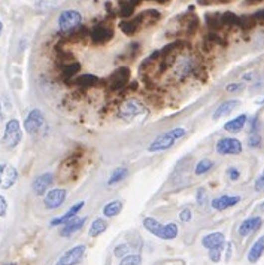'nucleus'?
Listing matches in <instances>:
<instances>
[{
  "label": "nucleus",
  "mask_w": 264,
  "mask_h": 265,
  "mask_svg": "<svg viewBox=\"0 0 264 265\" xmlns=\"http://www.w3.org/2000/svg\"><path fill=\"white\" fill-rule=\"evenodd\" d=\"M106 228H107L106 220L101 219V217H98V219H95V220L91 223L88 234H89V237H98L100 234H103V232L106 231Z\"/></svg>",
  "instance_id": "28"
},
{
  "label": "nucleus",
  "mask_w": 264,
  "mask_h": 265,
  "mask_svg": "<svg viewBox=\"0 0 264 265\" xmlns=\"http://www.w3.org/2000/svg\"><path fill=\"white\" fill-rule=\"evenodd\" d=\"M81 21H82V16L78 10H73V9L63 10L58 16V28L61 33L70 34L79 28Z\"/></svg>",
  "instance_id": "2"
},
{
  "label": "nucleus",
  "mask_w": 264,
  "mask_h": 265,
  "mask_svg": "<svg viewBox=\"0 0 264 265\" xmlns=\"http://www.w3.org/2000/svg\"><path fill=\"white\" fill-rule=\"evenodd\" d=\"M143 110V106L140 101L134 100V98H130L127 100L121 107H119V118L124 119V121H131L134 116H137L140 112Z\"/></svg>",
  "instance_id": "11"
},
{
  "label": "nucleus",
  "mask_w": 264,
  "mask_h": 265,
  "mask_svg": "<svg viewBox=\"0 0 264 265\" xmlns=\"http://www.w3.org/2000/svg\"><path fill=\"white\" fill-rule=\"evenodd\" d=\"M154 1H157V3H161V4H164V3H167L169 0H154Z\"/></svg>",
  "instance_id": "52"
},
{
  "label": "nucleus",
  "mask_w": 264,
  "mask_h": 265,
  "mask_svg": "<svg viewBox=\"0 0 264 265\" xmlns=\"http://www.w3.org/2000/svg\"><path fill=\"white\" fill-rule=\"evenodd\" d=\"M230 0H198L200 4H216V3H228Z\"/></svg>",
  "instance_id": "47"
},
{
  "label": "nucleus",
  "mask_w": 264,
  "mask_h": 265,
  "mask_svg": "<svg viewBox=\"0 0 264 265\" xmlns=\"http://www.w3.org/2000/svg\"><path fill=\"white\" fill-rule=\"evenodd\" d=\"M240 89H242V85H240V83H230V85H227V88H225L227 92H236V91H240Z\"/></svg>",
  "instance_id": "46"
},
{
  "label": "nucleus",
  "mask_w": 264,
  "mask_h": 265,
  "mask_svg": "<svg viewBox=\"0 0 264 265\" xmlns=\"http://www.w3.org/2000/svg\"><path fill=\"white\" fill-rule=\"evenodd\" d=\"M85 222H87V216H84V217H73V219H70L67 223H64L63 225V228L60 229V235L61 237H70L72 234H75L76 231H79L84 225H85Z\"/></svg>",
  "instance_id": "15"
},
{
  "label": "nucleus",
  "mask_w": 264,
  "mask_h": 265,
  "mask_svg": "<svg viewBox=\"0 0 264 265\" xmlns=\"http://www.w3.org/2000/svg\"><path fill=\"white\" fill-rule=\"evenodd\" d=\"M113 255L116 256V258H124V256H127V255H130V246L128 244H125V243H122V244H118L115 249H113Z\"/></svg>",
  "instance_id": "39"
},
{
  "label": "nucleus",
  "mask_w": 264,
  "mask_h": 265,
  "mask_svg": "<svg viewBox=\"0 0 264 265\" xmlns=\"http://www.w3.org/2000/svg\"><path fill=\"white\" fill-rule=\"evenodd\" d=\"M212 167H213V162H212V159H209V158H204V159H200L198 162H197V165H195V168H194V173L195 174H206L209 170H212Z\"/></svg>",
  "instance_id": "32"
},
{
  "label": "nucleus",
  "mask_w": 264,
  "mask_h": 265,
  "mask_svg": "<svg viewBox=\"0 0 264 265\" xmlns=\"http://www.w3.org/2000/svg\"><path fill=\"white\" fill-rule=\"evenodd\" d=\"M185 132H186L185 128H173V130H170L167 132H163L149 144L148 150L149 152H161V150L170 149L177 138L185 135Z\"/></svg>",
  "instance_id": "1"
},
{
  "label": "nucleus",
  "mask_w": 264,
  "mask_h": 265,
  "mask_svg": "<svg viewBox=\"0 0 264 265\" xmlns=\"http://www.w3.org/2000/svg\"><path fill=\"white\" fill-rule=\"evenodd\" d=\"M3 119V110H1V104H0V121Z\"/></svg>",
  "instance_id": "54"
},
{
  "label": "nucleus",
  "mask_w": 264,
  "mask_h": 265,
  "mask_svg": "<svg viewBox=\"0 0 264 265\" xmlns=\"http://www.w3.org/2000/svg\"><path fill=\"white\" fill-rule=\"evenodd\" d=\"M260 143H261V137L255 132V134H251L249 137H248V144L251 146V147H257V146H260Z\"/></svg>",
  "instance_id": "41"
},
{
  "label": "nucleus",
  "mask_w": 264,
  "mask_h": 265,
  "mask_svg": "<svg viewBox=\"0 0 264 265\" xmlns=\"http://www.w3.org/2000/svg\"><path fill=\"white\" fill-rule=\"evenodd\" d=\"M130 79V68L128 67H119L116 71H113L107 80V86L110 91H119L122 89Z\"/></svg>",
  "instance_id": "6"
},
{
  "label": "nucleus",
  "mask_w": 264,
  "mask_h": 265,
  "mask_svg": "<svg viewBox=\"0 0 264 265\" xmlns=\"http://www.w3.org/2000/svg\"><path fill=\"white\" fill-rule=\"evenodd\" d=\"M128 1H130V3L136 7L137 4H140V1H142V0H128Z\"/></svg>",
  "instance_id": "50"
},
{
  "label": "nucleus",
  "mask_w": 264,
  "mask_h": 265,
  "mask_svg": "<svg viewBox=\"0 0 264 265\" xmlns=\"http://www.w3.org/2000/svg\"><path fill=\"white\" fill-rule=\"evenodd\" d=\"M206 24L212 31H218L219 28H222V22H221V13H207L206 15Z\"/></svg>",
  "instance_id": "29"
},
{
  "label": "nucleus",
  "mask_w": 264,
  "mask_h": 265,
  "mask_svg": "<svg viewBox=\"0 0 264 265\" xmlns=\"http://www.w3.org/2000/svg\"><path fill=\"white\" fill-rule=\"evenodd\" d=\"M98 82H100V79L95 74H89V73L79 74L75 79V85L79 86V88H92V86H97Z\"/></svg>",
  "instance_id": "25"
},
{
  "label": "nucleus",
  "mask_w": 264,
  "mask_h": 265,
  "mask_svg": "<svg viewBox=\"0 0 264 265\" xmlns=\"http://www.w3.org/2000/svg\"><path fill=\"white\" fill-rule=\"evenodd\" d=\"M246 121H248V116H246L245 113H242V115H239V116L230 119L228 122H225V124H224V130L228 131V132H239V131L245 127Z\"/></svg>",
  "instance_id": "24"
},
{
  "label": "nucleus",
  "mask_w": 264,
  "mask_h": 265,
  "mask_svg": "<svg viewBox=\"0 0 264 265\" xmlns=\"http://www.w3.org/2000/svg\"><path fill=\"white\" fill-rule=\"evenodd\" d=\"M195 70H197V67H195L194 60H191V58H188V57L180 58L177 63L175 61V76L177 74L179 77H185V76L194 73Z\"/></svg>",
  "instance_id": "13"
},
{
  "label": "nucleus",
  "mask_w": 264,
  "mask_h": 265,
  "mask_svg": "<svg viewBox=\"0 0 264 265\" xmlns=\"http://www.w3.org/2000/svg\"><path fill=\"white\" fill-rule=\"evenodd\" d=\"M18 170L9 164H0V188L9 189L16 183Z\"/></svg>",
  "instance_id": "10"
},
{
  "label": "nucleus",
  "mask_w": 264,
  "mask_h": 265,
  "mask_svg": "<svg viewBox=\"0 0 264 265\" xmlns=\"http://www.w3.org/2000/svg\"><path fill=\"white\" fill-rule=\"evenodd\" d=\"M22 138V132H21V127L18 119H10L9 122H6L4 127V135H3V143L6 147L13 149L18 146V143Z\"/></svg>",
  "instance_id": "3"
},
{
  "label": "nucleus",
  "mask_w": 264,
  "mask_h": 265,
  "mask_svg": "<svg viewBox=\"0 0 264 265\" xmlns=\"http://www.w3.org/2000/svg\"><path fill=\"white\" fill-rule=\"evenodd\" d=\"M52 179H54V177H52L51 173H43V174L37 176V177L33 180V183H31L33 191H34L37 195L46 194V192H48V188H49L51 183H52Z\"/></svg>",
  "instance_id": "14"
},
{
  "label": "nucleus",
  "mask_w": 264,
  "mask_h": 265,
  "mask_svg": "<svg viewBox=\"0 0 264 265\" xmlns=\"http://www.w3.org/2000/svg\"><path fill=\"white\" fill-rule=\"evenodd\" d=\"M261 217L260 216H252L245 219L240 225H239V234L242 237H248L249 234H252L254 231H257L261 226Z\"/></svg>",
  "instance_id": "17"
},
{
  "label": "nucleus",
  "mask_w": 264,
  "mask_h": 265,
  "mask_svg": "<svg viewBox=\"0 0 264 265\" xmlns=\"http://www.w3.org/2000/svg\"><path fill=\"white\" fill-rule=\"evenodd\" d=\"M84 253H85V246L84 244L75 246V247L69 249L67 252H64L58 258V261L55 262V265H76L82 259Z\"/></svg>",
  "instance_id": "7"
},
{
  "label": "nucleus",
  "mask_w": 264,
  "mask_h": 265,
  "mask_svg": "<svg viewBox=\"0 0 264 265\" xmlns=\"http://www.w3.org/2000/svg\"><path fill=\"white\" fill-rule=\"evenodd\" d=\"M254 18H255L257 21H264V9L255 12V13H254Z\"/></svg>",
  "instance_id": "48"
},
{
  "label": "nucleus",
  "mask_w": 264,
  "mask_h": 265,
  "mask_svg": "<svg viewBox=\"0 0 264 265\" xmlns=\"http://www.w3.org/2000/svg\"><path fill=\"white\" fill-rule=\"evenodd\" d=\"M221 253H222V249H221V247L210 249V250H209V258H210L213 262H218V261L221 259Z\"/></svg>",
  "instance_id": "42"
},
{
  "label": "nucleus",
  "mask_w": 264,
  "mask_h": 265,
  "mask_svg": "<svg viewBox=\"0 0 264 265\" xmlns=\"http://www.w3.org/2000/svg\"><path fill=\"white\" fill-rule=\"evenodd\" d=\"M122 210V202L115 199V201H110L107 202L104 207H103V216L104 217H115L121 213Z\"/></svg>",
  "instance_id": "27"
},
{
  "label": "nucleus",
  "mask_w": 264,
  "mask_h": 265,
  "mask_svg": "<svg viewBox=\"0 0 264 265\" xmlns=\"http://www.w3.org/2000/svg\"><path fill=\"white\" fill-rule=\"evenodd\" d=\"M112 37H113V30H112V27H109L106 24H97V25H94L91 28V33H89V39L95 45L106 43Z\"/></svg>",
  "instance_id": "8"
},
{
  "label": "nucleus",
  "mask_w": 264,
  "mask_h": 265,
  "mask_svg": "<svg viewBox=\"0 0 264 265\" xmlns=\"http://www.w3.org/2000/svg\"><path fill=\"white\" fill-rule=\"evenodd\" d=\"M43 124H45L43 113L39 109H33L24 121V128L28 134H37L43 127Z\"/></svg>",
  "instance_id": "5"
},
{
  "label": "nucleus",
  "mask_w": 264,
  "mask_h": 265,
  "mask_svg": "<svg viewBox=\"0 0 264 265\" xmlns=\"http://www.w3.org/2000/svg\"><path fill=\"white\" fill-rule=\"evenodd\" d=\"M263 253H264V235L258 237V238L254 241V244L251 246V249H249V252H248V261H249L251 264H255V262L261 258Z\"/></svg>",
  "instance_id": "21"
},
{
  "label": "nucleus",
  "mask_w": 264,
  "mask_h": 265,
  "mask_svg": "<svg viewBox=\"0 0 264 265\" xmlns=\"http://www.w3.org/2000/svg\"><path fill=\"white\" fill-rule=\"evenodd\" d=\"M133 13H134V6H133L128 0H122V1L119 3V15H121L122 18L130 19V18L133 16Z\"/></svg>",
  "instance_id": "33"
},
{
  "label": "nucleus",
  "mask_w": 264,
  "mask_h": 265,
  "mask_svg": "<svg viewBox=\"0 0 264 265\" xmlns=\"http://www.w3.org/2000/svg\"><path fill=\"white\" fill-rule=\"evenodd\" d=\"M127 174H128V170H127L125 167H118V168H115V170L112 171L110 177H109L107 185H115V183L124 180V179L127 177Z\"/></svg>",
  "instance_id": "31"
},
{
  "label": "nucleus",
  "mask_w": 264,
  "mask_h": 265,
  "mask_svg": "<svg viewBox=\"0 0 264 265\" xmlns=\"http://www.w3.org/2000/svg\"><path fill=\"white\" fill-rule=\"evenodd\" d=\"M1 31H3V24H1V21H0V34H1Z\"/></svg>",
  "instance_id": "56"
},
{
  "label": "nucleus",
  "mask_w": 264,
  "mask_h": 265,
  "mask_svg": "<svg viewBox=\"0 0 264 265\" xmlns=\"http://www.w3.org/2000/svg\"><path fill=\"white\" fill-rule=\"evenodd\" d=\"M260 103H264V98H263V100H261V101H260Z\"/></svg>",
  "instance_id": "58"
},
{
  "label": "nucleus",
  "mask_w": 264,
  "mask_h": 265,
  "mask_svg": "<svg viewBox=\"0 0 264 265\" xmlns=\"http://www.w3.org/2000/svg\"><path fill=\"white\" fill-rule=\"evenodd\" d=\"M221 22L222 25H227V27L239 25V16L233 12H224L221 13Z\"/></svg>",
  "instance_id": "35"
},
{
  "label": "nucleus",
  "mask_w": 264,
  "mask_h": 265,
  "mask_svg": "<svg viewBox=\"0 0 264 265\" xmlns=\"http://www.w3.org/2000/svg\"><path fill=\"white\" fill-rule=\"evenodd\" d=\"M257 19L254 18V15H242L239 16V27L243 30H249L255 25Z\"/></svg>",
  "instance_id": "36"
},
{
  "label": "nucleus",
  "mask_w": 264,
  "mask_h": 265,
  "mask_svg": "<svg viewBox=\"0 0 264 265\" xmlns=\"http://www.w3.org/2000/svg\"><path fill=\"white\" fill-rule=\"evenodd\" d=\"M230 255H231V244H228V247H227V259L230 258Z\"/></svg>",
  "instance_id": "51"
},
{
  "label": "nucleus",
  "mask_w": 264,
  "mask_h": 265,
  "mask_svg": "<svg viewBox=\"0 0 264 265\" xmlns=\"http://www.w3.org/2000/svg\"><path fill=\"white\" fill-rule=\"evenodd\" d=\"M251 77H252V76H251V73H248L246 76H243V79H251Z\"/></svg>",
  "instance_id": "55"
},
{
  "label": "nucleus",
  "mask_w": 264,
  "mask_h": 265,
  "mask_svg": "<svg viewBox=\"0 0 264 265\" xmlns=\"http://www.w3.org/2000/svg\"><path fill=\"white\" fill-rule=\"evenodd\" d=\"M6 265H15V264H6Z\"/></svg>",
  "instance_id": "57"
},
{
  "label": "nucleus",
  "mask_w": 264,
  "mask_h": 265,
  "mask_svg": "<svg viewBox=\"0 0 264 265\" xmlns=\"http://www.w3.org/2000/svg\"><path fill=\"white\" fill-rule=\"evenodd\" d=\"M191 217H192V213H191L189 208H183V210L179 213V219H180V222H189Z\"/></svg>",
  "instance_id": "43"
},
{
  "label": "nucleus",
  "mask_w": 264,
  "mask_h": 265,
  "mask_svg": "<svg viewBox=\"0 0 264 265\" xmlns=\"http://www.w3.org/2000/svg\"><path fill=\"white\" fill-rule=\"evenodd\" d=\"M227 176L230 177V180H237L240 173H239V170L236 167H228L227 168Z\"/></svg>",
  "instance_id": "44"
},
{
  "label": "nucleus",
  "mask_w": 264,
  "mask_h": 265,
  "mask_svg": "<svg viewBox=\"0 0 264 265\" xmlns=\"http://www.w3.org/2000/svg\"><path fill=\"white\" fill-rule=\"evenodd\" d=\"M7 211V201L6 198L0 194V217H3Z\"/></svg>",
  "instance_id": "45"
},
{
  "label": "nucleus",
  "mask_w": 264,
  "mask_h": 265,
  "mask_svg": "<svg viewBox=\"0 0 264 265\" xmlns=\"http://www.w3.org/2000/svg\"><path fill=\"white\" fill-rule=\"evenodd\" d=\"M82 207H84V201H79V202L73 204V205H72L63 216H60V217H57V219H52V220H51V225H52V226H58V225H64V223H67L70 219L76 217L78 211H79Z\"/></svg>",
  "instance_id": "18"
},
{
  "label": "nucleus",
  "mask_w": 264,
  "mask_h": 265,
  "mask_svg": "<svg viewBox=\"0 0 264 265\" xmlns=\"http://www.w3.org/2000/svg\"><path fill=\"white\" fill-rule=\"evenodd\" d=\"M119 28H121V31H122L124 34L133 36V34L140 28V25H139V22L136 21V18H130V19L121 21V22H119Z\"/></svg>",
  "instance_id": "26"
},
{
  "label": "nucleus",
  "mask_w": 264,
  "mask_h": 265,
  "mask_svg": "<svg viewBox=\"0 0 264 265\" xmlns=\"http://www.w3.org/2000/svg\"><path fill=\"white\" fill-rule=\"evenodd\" d=\"M240 201V197L239 195H228V194H224V195H219L216 198L212 199V208L218 210V211H224L233 205H236L237 202Z\"/></svg>",
  "instance_id": "12"
},
{
  "label": "nucleus",
  "mask_w": 264,
  "mask_h": 265,
  "mask_svg": "<svg viewBox=\"0 0 264 265\" xmlns=\"http://www.w3.org/2000/svg\"><path fill=\"white\" fill-rule=\"evenodd\" d=\"M201 244L203 247L206 249H216V247H224L225 244V237L222 232H210V234H206L203 238H201Z\"/></svg>",
  "instance_id": "16"
},
{
  "label": "nucleus",
  "mask_w": 264,
  "mask_h": 265,
  "mask_svg": "<svg viewBox=\"0 0 264 265\" xmlns=\"http://www.w3.org/2000/svg\"><path fill=\"white\" fill-rule=\"evenodd\" d=\"M179 22H180V27L185 30V34L191 36L197 31V27H198V18L194 15V13H186L183 16L179 18Z\"/></svg>",
  "instance_id": "19"
},
{
  "label": "nucleus",
  "mask_w": 264,
  "mask_h": 265,
  "mask_svg": "<svg viewBox=\"0 0 264 265\" xmlns=\"http://www.w3.org/2000/svg\"><path fill=\"white\" fill-rule=\"evenodd\" d=\"M239 104H240L239 100H225V101L221 103V104L216 107V110L213 112V119L216 121V119H219V118H222V116L230 115Z\"/></svg>",
  "instance_id": "20"
},
{
  "label": "nucleus",
  "mask_w": 264,
  "mask_h": 265,
  "mask_svg": "<svg viewBox=\"0 0 264 265\" xmlns=\"http://www.w3.org/2000/svg\"><path fill=\"white\" fill-rule=\"evenodd\" d=\"M79 68H81V64H79V63L70 61V63L63 64V67H61V74H63L64 77H72V76H75V74L79 71Z\"/></svg>",
  "instance_id": "30"
},
{
  "label": "nucleus",
  "mask_w": 264,
  "mask_h": 265,
  "mask_svg": "<svg viewBox=\"0 0 264 265\" xmlns=\"http://www.w3.org/2000/svg\"><path fill=\"white\" fill-rule=\"evenodd\" d=\"M142 262V258L139 253H131V255H127L121 259L119 265H140Z\"/></svg>",
  "instance_id": "37"
},
{
  "label": "nucleus",
  "mask_w": 264,
  "mask_h": 265,
  "mask_svg": "<svg viewBox=\"0 0 264 265\" xmlns=\"http://www.w3.org/2000/svg\"><path fill=\"white\" fill-rule=\"evenodd\" d=\"M143 226L148 232H151L152 235H157L158 238H163L164 234V225H161L157 219L154 217H145L143 219Z\"/></svg>",
  "instance_id": "23"
},
{
  "label": "nucleus",
  "mask_w": 264,
  "mask_h": 265,
  "mask_svg": "<svg viewBox=\"0 0 264 265\" xmlns=\"http://www.w3.org/2000/svg\"><path fill=\"white\" fill-rule=\"evenodd\" d=\"M177 234H179V228H177V225H176V223L170 222V223L164 225L163 240H173V238H176V237H177Z\"/></svg>",
  "instance_id": "34"
},
{
  "label": "nucleus",
  "mask_w": 264,
  "mask_h": 265,
  "mask_svg": "<svg viewBox=\"0 0 264 265\" xmlns=\"http://www.w3.org/2000/svg\"><path fill=\"white\" fill-rule=\"evenodd\" d=\"M195 201L198 204V207H204L207 204V192L204 188H198L197 194H195Z\"/></svg>",
  "instance_id": "38"
},
{
  "label": "nucleus",
  "mask_w": 264,
  "mask_h": 265,
  "mask_svg": "<svg viewBox=\"0 0 264 265\" xmlns=\"http://www.w3.org/2000/svg\"><path fill=\"white\" fill-rule=\"evenodd\" d=\"M64 199H66V189L55 188V189H51L45 194L43 204L48 210H55L64 202Z\"/></svg>",
  "instance_id": "9"
},
{
  "label": "nucleus",
  "mask_w": 264,
  "mask_h": 265,
  "mask_svg": "<svg viewBox=\"0 0 264 265\" xmlns=\"http://www.w3.org/2000/svg\"><path fill=\"white\" fill-rule=\"evenodd\" d=\"M260 1H263V0H245L246 4H255V3H260Z\"/></svg>",
  "instance_id": "49"
},
{
  "label": "nucleus",
  "mask_w": 264,
  "mask_h": 265,
  "mask_svg": "<svg viewBox=\"0 0 264 265\" xmlns=\"http://www.w3.org/2000/svg\"><path fill=\"white\" fill-rule=\"evenodd\" d=\"M242 149V141L233 137H222L216 141V152L219 155H239Z\"/></svg>",
  "instance_id": "4"
},
{
  "label": "nucleus",
  "mask_w": 264,
  "mask_h": 265,
  "mask_svg": "<svg viewBox=\"0 0 264 265\" xmlns=\"http://www.w3.org/2000/svg\"><path fill=\"white\" fill-rule=\"evenodd\" d=\"M254 189H255L257 192H264V171L255 179V182H254Z\"/></svg>",
  "instance_id": "40"
},
{
  "label": "nucleus",
  "mask_w": 264,
  "mask_h": 265,
  "mask_svg": "<svg viewBox=\"0 0 264 265\" xmlns=\"http://www.w3.org/2000/svg\"><path fill=\"white\" fill-rule=\"evenodd\" d=\"M260 210H261V211H264V201H263V202L260 204Z\"/></svg>",
  "instance_id": "53"
},
{
  "label": "nucleus",
  "mask_w": 264,
  "mask_h": 265,
  "mask_svg": "<svg viewBox=\"0 0 264 265\" xmlns=\"http://www.w3.org/2000/svg\"><path fill=\"white\" fill-rule=\"evenodd\" d=\"M134 18H136V21L139 22L140 27L142 25H152V24H155L160 19V12L154 10V9H149V10H145V12L139 13Z\"/></svg>",
  "instance_id": "22"
}]
</instances>
